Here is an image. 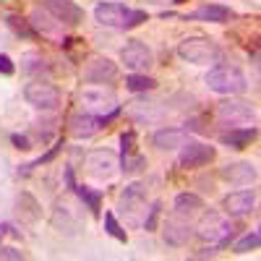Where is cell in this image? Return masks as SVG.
<instances>
[{
	"mask_svg": "<svg viewBox=\"0 0 261 261\" xmlns=\"http://www.w3.org/2000/svg\"><path fill=\"white\" fill-rule=\"evenodd\" d=\"M149 18L146 11L141 8H128L123 3H99L94 6V21L99 27H113V29H134L141 27Z\"/></svg>",
	"mask_w": 261,
	"mask_h": 261,
	"instance_id": "6da1fadb",
	"label": "cell"
},
{
	"mask_svg": "<svg viewBox=\"0 0 261 261\" xmlns=\"http://www.w3.org/2000/svg\"><path fill=\"white\" fill-rule=\"evenodd\" d=\"M193 232L199 235L201 241H206L209 246H214L217 251H220V248H227L230 241L235 238V225L222 212H204L199 225L193 227Z\"/></svg>",
	"mask_w": 261,
	"mask_h": 261,
	"instance_id": "7a4b0ae2",
	"label": "cell"
},
{
	"mask_svg": "<svg viewBox=\"0 0 261 261\" xmlns=\"http://www.w3.org/2000/svg\"><path fill=\"white\" fill-rule=\"evenodd\" d=\"M206 86L212 92L222 94V97H232V94H243L248 89V79L246 73L230 63H217L214 68H209L206 73Z\"/></svg>",
	"mask_w": 261,
	"mask_h": 261,
	"instance_id": "3957f363",
	"label": "cell"
},
{
	"mask_svg": "<svg viewBox=\"0 0 261 261\" xmlns=\"http://www.w3.org/2000/svg\"><path fill=\"white\" fill-rule=\"evenodd\" d=\"M217 123L225 125V128H251L258 125V115H256V107L251 102L243 99H225L217 105Z\"/></svg>",
	"mask_w": 261,
	"mask_h": 261,
	"instance_id": "277c9868",
	"label": "cell"
},
{
	"mask_svg": "<svg viewBox=\"0 0 261 261\" xmlns=\"http://www.w3.org/2000/svg\"><path fill=\"white\" fill-rule=\"evenodd\" d=\"M178 55L193 65H209V63H217L222 55L220 45L212 39V37H186L180 45H178Z\"/></svg>",
	"mask_w": 261,
	"mask_h": 261,
	"instance_id": "5b68a950",
	"label": "cell"
},
{
	"mask_svg": "<svg viewBox=\"0 0 261 261\" xmlns=\"http://www.w3.org/2000/svg\"><path fill=\"white\" fill-rule=\"evenodd\" d=\"M84 204L81 201H73L68 196L55 201L53 206V227L58 232H65V235H76L81 230V222H84Z\"/></svg>",
	"mask_w": 261,
	"mask_h": 261,
	"instance_id": "8992f818",
	"label": "cell"
},
{
	"mask_svg": "<svg viewBox=\"0 0 261 261\" xmlns=\"http://www.w3.org/2000/svg\"><path fill=\"white\" fill-rule=\"evenodd\" d=\"M146 206V186L144 183H130L123 188L120 199H118V212L123 214V220L128 227H139L141 225V212Z\"/></svg>",
	"mask_w": 261,
	"mask_h": 261,
	"instance_id": "52a82bcc",
	"label": "cell"
},
{
	"mask_svg": "<svg viewBox=\"0 0 261 261\" xmlns=\"http://www.w3.org/2000/svg\"><path fill=\"white\" fill-rule=\"evenodd\" d=\"M24 99L34 107V110H55L60 105V92H58L55 84L37 79V81H29L24 86Z\"/></svg>",
	"mask_w": 261,
	"mask_h": 261,
	"instance_id": "ba28073f",
	"label": "cell"
},
{
	"mask_svg": "<svg viewBox=\"0 0 261 261\" xmlns=\"http://www.w3.org/2000/svg\"><path fill=\"white\" fill-rule=\"evenodd\" d=\"M120 60L130 73H141V71L146 73L154 65V55L141 39H128V45L120 50Z\"/></svg>",
	"mask_w": 261,
	"mask_h": 261,
	"instance_id": "9c48e42d",
	"label": "cell"
},
{
	"mask_svg": "<svg viewBox=\"0 0 261 261\" xmlns=\"http://www.w3.org/2000/svg\"><path fill=\"white\" fill-rule=\"evenodd\" d=\"M29 24H32V29H34L37 34L58 42V45L65 39V27L60 24V21H58L45 6H37V8L29 13Z\"/></svg>",
	"mask_w": 261,
	"mask_h": 261,
	"instance_id": "30bf717a",
	"label": "cell"
},
{
	"mask_svg": "<svg viewBox=\"0 0 261 261\" xmlns=\"http://www.w3.org/2000/svg\"><path fill=\"white\" fill-rule=\"evenodd\" d=\"M180 149L183 151L178 157V165L183 170H199V167L214 162V157H217V149L209 144H201V141H186Z\"/></svg>",
	"mask_w": 261,
	"mask_h": 261,
	"instance_id": "8fae6325",
	"label": "cell"
},
{
	"mask_svg": "<svg viewBox=\"0 0 261 261\" xmlns=\"http://www.w3.org/2000/svg\"><path fill=\"white\" fill-rule=\"evenodd\" d=\"M86 170H89V175L99 180H110L118 170V157L110 149H92L86 151Z\"/></svg>",
	"mask_w": 261,
	"mask_h": 261,
	"instance_id": "7c38bea8",
	"label": "cell"
},
{
	"mask_svg": "<svg viewBox=\"0 0 261 261\" xmlns=\"http://www.w3.org/2000/svg\"><path fill=\"white\" fill-rule=\"evenodd\" d=\"M193 238V225L186 220V214H172V217H167V222H165V227H162V241L167 243V246H186L188 241Z\"/></svg>",
	"mask_w": 261,
	"mask_h": 261,
	"instance_id": "4fadbf2b",
	"label": "cell"
},
{
	"mask_svg": "<svg viewBox=\"0 0 261 261\" xmlns=\"http://www.w3.org/2000/svg\"><path fill=\"white\" fill-rule=\"evenodd\" d=\"M118 79V65L110 58H92L84 65V81L89 84H113Z\"/></svg>",
	"mask_w": 261,
	"mask_h": 261,
	"instance_id": "5bb4252c",
	"label": "cell"
},
{
	"mask_svg": "<svg viewBox=\"0 0 261 261\" xmlns=\"http://www.w3.org/2000/svg\"><path fill=\"white\" fill-rule=\"evenodd\" d=\"M128 118L134 123H160L165 118V107L157 99H134L128 102Z\"/></svg>",
	"mask_w": 261,
	"mask_h": 261,
	"instance_id": "9a60e30c",
	"label": "cell"
},
{
	"mask_svg": "<svg viewBox=\"0 0 261 261\" xmlns=\"http://www.w3.org/2000/svg\"><path fill=\"white\" fill-rule=\"evenodd\" d=\"M45 8L60 21L65 29L79 27L81 21H84V8L76 6L73 0H45Z\"/></svg>",
	"mask_w": 261,
	"mask_h": 261,
	"instance_id": "2e32d148",
	"label": "cell"
},
{
	"mask_svg": "<svg viewBox=\"0 0 261 261\" xmlns=\"http://www.w3.org/2000/svg\"><path fill=\"white\" fill-rule=\"evenodd\" d=\"M253 206H256V191L253 188L232 191L222 199V209L230 217H246L248 212H253Z\"/></svg>",
	"mask_w": 261,
	"mask_h": 261,
	"instance_id": "e0dca14e",
	"label": "cell"
},
{
	"mask_svg": "<svg viewBox=\"0 0 261 261\" xmlns=\"http://www.w3.org/2000/svg\"><path fill=\"white\" fill-rule=\"evenodd\" d=\"M183 18L186 21H209V24H227L230 18H235V13H232V8H227L222 3H204L196 11L186 13Z\"/></svg>",
	"mask_w": 261,
	"mask_h": 261,
	"instance_id": "ac0fdd59",
	"label": "cell"
},
{
	"mask_svg": "<svg viewBox=\"0 0 261 261\" xmlns=\"http://www.w3.org/2000/svg\"><path fill=\"white\" fill-rule=\"evenodd\" d=\"M81 102L92 110H107V107H118L115 92L113 89H105V84H92V86H84L81 92Z\"/></svg>",
	"mask_w": 261,
	"mask_h": 261,
	"instance_id": "d6986e66",
	"label": "cell"
},
{
	"mask_svg": "<svg viewBox=\"0 0 261 261\" xmlns=\"http://www.w3.org/2000/svg\"><path fill=\"white\" fill-rule=\"evenodd\" d=\"M99 128H102V120L94 113H89V110L73 113L71 120H68V134L73 139H92Z\"/></svg>",
	"mask_w": 261,
	"mask_h": 261,
	"instance_id": "ffe728a7",
	"label": "cell"
},
{
	"mask_svg": "<svg viewBox=\"0 0 261 261\" xmlns=\"http://www.w3.org/2000/svg\"><path fill=\"white\" fill-rule=\"evenodd\" d=\"M220 175L227 183H235V186H253L258 180V170L251 162H230L220 170Z\"/></svg>",
	"mask_w": 261,
	"mask_h": 261,
	"instance_id": "44dd1931",
	"label": "cell"
},
{
	"mask_svg": "<svg viewBox=\"0 0 261 261\" xmlns=\"http://www.w3.org/2000/svg\"><path fill=\"white\" fill-rule=\"evenodd\" d=\"M186 141H191L188 128H172V125H167V128L157 130V134L151 136V144H154L160 151H172V149L183 146Z\"/></svg>",
	"mask_w": 261,
	"mask_h": 261,
	"instance_id": "7402d4cb",
	"label": "cell"
},
{
	"mask_svg": "<svg viewBox=\"0 0 261 261\" xmlns=\"http://www.w3.org/2000/svg\"><path fill=\"white\" fill-rule=\"evenodd\" d=\"M16 214H18V220L24 225H34L42 217V206H39V201L34 199L29 191H21L16 196Z\"/></svg>",
	"mask_w": 261,
	"mask_h": 261,
	"instance_id": "603a6c76",
	"label": "cell"
},
{
	"mask_svg": "<svg viewBox=\"0 0 261 261\" xmlns=\"http://www.w3.org/2000/svg\"><path fill=\"white\" fill-rule=\"evenodd\" d=\"M258 134V128L251 125V128H227L225 134H220V144L230 146V149H246Z\"/></svg>",
	"mask_w": 261,
	"mask_h": 261,
	"instance_id": "cb8c5ba5",
	"label": "cell"
},
{
	"mask_svg": "<svg viewBox=\"0 0 261 261\" xmlns=\"http://www.w3.org/2000/svg\"><path fill=\"white\" fill-rule=\"evenodd\" d=\"M73 193L79 196V201H81L86 209H89L92 214H99V209H102V199H105V191H99V188H89V186H79V183H76Z\"/></svg>",
	"mask_w": 261,
	"mask_h": 261,
	"instance_id": "d4e9b609",
	"label": "cell"
},
{
	"mask_svg": "<svg viewBox=\"0 0 261 261\" xmlns=\"http://www.w3.org/2000/svg\"><path fill=\"white\" fill-rule=\"evenodd\" d=\"M172 206H175V212L178 214H193V212H199V209H204V199L199 193H178L175 196V201H172Z\"/></svg>",
	"mask_w": 261,
	"mask_h": 261,
	"instance_id": "484cf974",
	"label": "cell"
},
{
	"mask_svg": "<svg viewBox=\"0 0 261 261\" xmlns=\"http://www.w3.org/2000/svg\"><path fill=\"white\" fill-rule=\"evenodd\" d=\"M21 71L24 73H29V76H42V73H47L50 71V65H47V60L42 58L39 53H27L24 58H21Z\"/></svg>",
	"mask_w": 261,
	"mask_h": 261,
	"instance_id": "4316f807",
	"label": "cell"
},
{
	"mask_svg": "<svg viewBox=\"0 0 261 261\" xmlns=\"http://www.w3.org/2000/svg\"><path fill=\"white\" fill-rule=\"evenodd\" d=\"M125 86H128V92H134V94H146L151 89H157V79H151L146 73H130L125 79Z\"/></svg>",
	"mask_w": 261,
	"mask_h": 261,
	"instance_id": "83f0119b",
	"label": "cell"
},
{
	"mask_svg": "<svg viewBox=\"0 0 261 261\" xmlns=\"http://www.w3.org/2000/svg\"><path fill=\"white\" fill-rule=\"evenodd\" d=\"M118 167L125 172V175H134V172H139V170H144V167H146V157H144V154H139L136 149H134V151H125V154H120Z\"/></svg>",
	"mask_w": 261,
	"mask_h": 261,
	"instance_id": "f1b7e54d",
	"label": "cell"
},
{
	"mask_svg": "<svg viewBox=\"0 0 261 261\" xmlns=\"http://www.w3.org/2000/svg\"><path fill=\"white\" fill-rule=\"evenodd\" d=\"M6 24H8V29L16 34V37H24V39H32L37 32L32 29V24H29V18H24V16H18V13H8L6 16Z\"/></svg>",
	"mask_w": 261,
	"mask_h": 261,
	"instance_id": "f546056e",
	"label": "cell"
},
{
	"mask_svg": "<svg viewBox=\"0 0 261 261\" xmlns=\"http://www.w3.org/2000/svg\"><path fill=\"white\" fill-rule=\"evenodd\" d=\"M60 151H63V141H55V146L47 151V154H42V157H37V160H32V162H27V165H21V167H18V175H29L34 167H42V165L53 162V160L60 154Z\"/></svg>",
	"mask_w": 261,
	"mask_h": 261,
	"instance_id": "4dcf8cb0",
	"label": "cell"
},
{
	"mask_svg": "<svg viewBox=\"0 0 261 261\" xmlns=\"http://www.w3.org/2000/svg\"><path fill=\"white\" fill-rule=\"evenodd\" d=\"M105 232L110 235V238H115V241H120V243H128V232L118 222V217L113 212H105Z\"/></svg>",
	"mask_w": 261,
	"mask_h": 261,
	"instance_id": "1f68e13d",
	"label": "cell"
},
{
	"mask_svg": "<svg viewBox=\"0 0 261 261\" xmlns=\"http://www.w3.org/2000/svg\"><path fill=\"white\" fill-rule=\"evenodd\" d=\"M258 246H261V232L258 230H248L241 241L232 246V251L235 253H248V251H256Z\"/></svg>",
	"mask_w": 261,
	"mask_h": 261,
	"instance_id": "d6a6232c",
	"label": "cell"
},
{
	"mask_svg": "<svg viewBox=\"0 0 261 261\" xmlns=\"http://www.w3.org/2000/svg\"><path fill=\"white\" fill-rule=\"evenodd\" d=\"M160 212H162V204H160V201H154V204L149 206L146 217L141 220V225H144V230H146V232H154V230H157V220H160Z\"/></svg>",
	"mask_w": 261,
	"mask_h": 261,
	"instance_id": "836d02e7",
	"label": "cell"
},
{
	"mask_svg": "<svg viewBox=\"0 0 261 261\" xmlns=\"http://www.w3.org/2000/svg\"><path fill=\"white\" fill-rule=\"evenodd\" d=\"M11 144H13L16 149H21V151L32 149V139H29V134H11Z\"/></svg>",
	"mask_w": 261,
	"mask_h": 261,
	"instance_id": "e575fe53",
	"label": "cell"
},
{
	"mask_svg": "<svg viewBox=\"0 0 261 261\" xmlns=\"http://www.w3.org/2000/svg\"><path fill=\"white\" fill-rule=\"evenodd\" d=\"M13 73H16L13 60H11L6 53H0V76H13Z\"/></svg>",
	"mask_w": 261,
	"mask_h": 261,
	"instance_id": "d590c367",
	"label": "cell"
},
{
	"mask_svg": "<svg viewBox=\"0 0 261 261\" xmlns=\"http://www.w3.org/2000/svg\"><path fill=\"white\" fill-rule=\"evenodd\" d=\"M27 256L16 248H0V261H24Z\"/></svg>",
	"mask_w": 261,
	"mask_h": 261,
	"instance_id": "8d00e7d4",
	"label": "cell"
},
{
	"mask_svg": "<svg viewBox=\"0 0 261 261\" xmlns=\"http://www.w3.org/2000/svg\"><path fill=\"white\" fill-rule=\"evenodd\" d=\"M63 180H65V186H68L71 191L76 188V175H73V167H65V170H63Z\"/></svg>",
	"mask_w": 261,
	"mask_h": 261,
	"instance_id": "74e56055",
	"label": "cell"
},
{
	"mask_svg": "<svg viewBox=\"0 0 261 261\" xmlns=\"http://www.w3.org/2000/svg\"><path fill=\"white\" fill-rule=\"evenodd\" d=\"M214 253H217V248L209 246V248H201L199 253H196V258H206V256H214Z\"/></svg>",
	"mask_w": 261,
	"mask_h": 261,
	"instance_id": "f35d334b",
	"label": "cell"
},
{
	"mask_svg": "<svg viewBox=\"0 0 261 261\" xmlns=\"http://www.w3.org/2000/svg\"><path fill=\"white\" fill-rule=\"evenodd\" d=\"M8 230H11V227H8V225H0V243H3V238H6V235H8Z\"/></svg>",
	"mask_w": 261,
	"mask_h": 261,
	"instance_id": "ab89813d",
	"label": "cell"
}]
</instances>
